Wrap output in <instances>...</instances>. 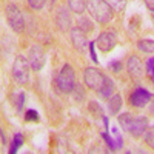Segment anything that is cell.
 I'll list each match as a JSON object with an SVG mask.
<instances>
[{
  "instance_id": "9a60e30c",
  "label": "cell",
  "mask_w": 154,
  "mask_h": 154,
  "mask_svg": "<svg viewBox=\"0 0 154 154\" xmlns=\"http://www.w3.org/2000/svg\"><path fill=\"white\" fill-rule=\"evenodd\" d=\"M102 139L106 142V145H108V148L111 149V151H116V149H120L122 148V137H114V139H111V136L106 133V131H103L102 133Z\"/></svg>"
},
{
  "instance_id": "4dcf8cb0",
  "label": "cell",
  "mask_w": 154,
  "mask_h": 154,
  "mask_svg": "<svg viewBox=\"0 0 154 154\" xmlns=\"http://www.w3.org/2000/svg\"><path fill=\"white\" fill-rule=\"evenodd\" d=\"M0 134H2V143L6 145V134H5V131L2 130V131H0Z\"/></svg>"
},
{
  "instance_id": "30bf717a",
  "label": "cell",
  "mask_w": 154,
  "mask_h": 154,
  "mask_svg": "<svg viewBox=\"0 0 154 154\" xmlns=\"http://www.w3.org/2000/svg\"><path fill=\"white\" fill-rule=\"evenodd\" d=\"M71 40H72V45L77 51H85L86 46H89L88 43V38H86V34L80 29V28H74L71 31Z\"/></svg>"
},
{
  "instance_id": "277c9868",
  "label": "cell",
  "mask_w": 154,
  "mask_h": 154,
  "mask_svg": "<svg viewBox=\"0 0 154 154\" xmlns=\"http://www.w3.org/2000/svg\"><path fill=\"white\" fill-rule=\"evenodd\" d=\"M5 12H6V22L9 25V28L17 34L22 32L23 28H25V19H23V14L19 9V6L14 5V3H9L6 6Z\"/></svg>"
},
{
  "instance_id": "5bb4252c",
  "label": "cell",
  "mask_w": 154,
  "mask_h": 154,
  "mask_svg": "<svg viewBox=\"0 0 154 154\" xmlns=\"http://www.w3.org/2000/svg\"><path fill=\"white\" fill-rule=\"evenodd\" d=\"M122 108V97L120 94H112L109 99H108V109H109V114L116 116Z\"/></svg>"
},
{
  "instance_id": "484cf974",
  "label": "cell",
  "mask_w": 154,
  "mask_h": 154,
  "mask_svg": "<svg viewBox=\"0 0 154 154\" xmlns=\"http://www.w3.org/2000/svg\"><path fill=\"white\" fill-rule=\"evenodd\" d=\"M79 28H80L83 32H85V31H93V29H94L93 26H89V22H88L86 19H80V20H79Z\"/></svg>"
},
{
  "instance_id": "d4e9b609",
  "label": "cell",
  "mask_w": 154,
  "mask_h": 154,
  "mask_svg": "<svg viewBox=\"0 0 154 154\" xmlns=\"http://www.w3.org/2000/svg\"><path fill=\"white\" fill-rule=\"evenodd\" d=\"M45 3H46V0H28V5H29L32 9H35V11L43 9Z\"/></svg>"
},
{
  "instance_id": "ba28073f",
  "label": "cell",
  "mask_w": 154,
  "mask_h": 154,
  "mask_svg": "<svg viewBox=\"0 0 154 154\" xmlns=\"http://www.w3.org/2000/svg\"><path fill=\"white\" fill-rule=\"evenodd\" d=\"M148 128V119L146 117H133L130 119V123H128V128H126V133H130L133 137H142L145 130Z\"/></svg>"
},
{
  "instance_id": "cb8c5ba5",
  "label": "cell",
  "mask_w": 154,
  "mask_h": 154,
  "mask_svg": "<svg viewBox=\"0 0 154 154\" xmlns=\"http://www.w3.org/2000/svg\"><path fill=\"white\" fill-rule=\"evenodd\" d=\"M38 112L35 109H28L26 114H25V120H28V122H38Z\"/></svg>"
},
{
  "instance_id": "5b68a950",
  "label": "cell",
  "mask_w": 154,
  "mask_h": 154,
  "mask_svg": "<svg viewBox=\"0 0 154 154\" xmlns=\"http://www.w3.org/2000/svg\"><path fill=\"white\" fill-rule=\"evenodd\" d=\"M105 79H106V75L100 69H97V68L89 66V68H86L83 71V82H85V85L89 89H94V91H99L100 86L103 85Z\"/></svg>"
},
{
  "instance_id": "ac0fdd59",
  "label": "cell",
  "mask_w": 154,
  "mask_h": 154,
  "mask_svg": "<svg viewBox=\"0 0 154 154\" xmlns=\"http://www.w3.org/2000/svg\"><path fill=\"white\" fill-rule=\"evenodd\" d=\"M137 48L143 53H154V40H148V38H143V40L137 42Z\"/></svg>"
},
{
  "instance_id": "44dd1931",
  "label": "cell",
  "mask_w": 154,
  "mask_h": 154,
  "mask_svg": "<svg viewBox=\"0 0 154 154\" xmlns=\"http://www.w3.org/2000/svg\"><path fill=\"white\" fill-rule=\"evenodd\" d=\"M71 94H72L75 102H83L85 100V91H83V88L80 85H75V88L71 91Z\"/></svg>"
},
{
  "instance_id": "4316f807",
  "label": "cell",
  "mask_w": 154,
  "mask_h": 154,
  "mask_svg": "<svg viewBox=\"0 0 154 154\" xmlns=\"http://www.w3.org/2000/svg\"><path fill=\"white\" fill-rule=\"evenodd\" d=\"M94 46H96V42H89V56H91V59H93L94 63H97L99 60H97V56H96V49H94Z\"/></svg>"
},
{
  "instance_id": "8992f818",
  "label": "cell",
  "mask_w": 154,
  "mask_h": 154,
  "mask_svg": "<svg viewBox=\"0 0 154 154\" xmlns=\"http://www.w3.org/2000/svg\"><path fill=\"white\" fill-rule=\"evenodd\" d=\"M28 60H29L31 68L34 71H40L46 63V54H45L43 48L38 46V45L31 46L29 51H28Z\"/></svg>"
},
{
  "instance_id": "83f0119b",
  "label": "cell",
  "mask_w": 154,
  "mask_h": 154,
  "mask_svg": "<svg viewBox=\"0 0 154 154\" xmlns=\"http://www.w3.org/2000/svg\"><path fill=\"white\" fill-rule=\"evenodd\" d=\"M145 5H146V8L148 9H154V0H145Z\"/></svg>"
},
{
  "instance_id": "7402d4cb",
  "label": "cell",
  "mask_w": 154,
  "mask_h": 154,
  "mask_svg": "<svg viewBox=\"0 0 154 154\" xmlns=\"http://www.w3.org/2000/svg\"><path fill=\"white\" fill-rule=\"evenodd\" d=\"M105 2L116 11H122L125 6H126V2L128 0H105Z\"/></svg>"
},
{
  "instance_id": "7a4b0ae2",
  "label": "cell",
  "mask_w": 154,
  "mask_h": 154,
  "mask_svg": "<svg viewBox=\"0 0 154 154\" xmlns=\"http://www.w3.org/2000/svg\"><path fill=\"white\" fill-rule=\"evenodd\" d=\"M57 88L62 93L71 94V91L75 88V72L71 65H63L59 75H57Z\"/></svg>"
},
{
  "instance_id": "f546056e",
  "label": "cell",
  "mask_w": 154,
  "mask_h": 154,
  "mask_svg": "<svg viewBox=\"0 0 154 154\" xmlns=\"http://www.w3.org/2000/svg\"><path fill=\"white\" fill-rule=\"evenodd\" d=\"M149 112L154 116V99L151 97V103H149Z\"/></svg>"
},
{
  "instance_id": "3957f363",
  "label": "cell",
  "mask_w": 154,
  "mask_h": 154,
  "mask_svg": "<svg viewBox=\"0 0 154 154\" xmlns=\"http://www.w3.org/2000/svg\"><path fill=\"white\" fill-rule=\"evenodd\" d=\"M29 68H31V63L26 57L23 56H17L14 63H12V77L14 80L25 85L29 82Z\"/></svg>"
},
{
  "instance_id": "9c48e42d",
  "label": "cell",
  "mask_w": 154,
  "mask_h": 154,
  "mask_svg": "<svg viewBox=\"0 0 154 154\" xmlns=\"http://www.w3.org/2000/svg\"><path fill=\"white\" fill-rule=\"evenodd\" d=\"M130 102L136 108H143L145 105H148V102H151V94L143 88H137L136 91H133Z\"/></svg>"
},
{
  "instance_id": "7c38bea8",
  "label": "cell",
  "mask_w": 154,
  "mask_h": 154,
  "mask_svg": "<svg viewBox=\"0 0 154 154\" xmlns=\"http://www.w3.org/2000/svg\"><path fill=\"white\" fill-rule=\"evenodd\" d=\"M56 23L59 25V28L60 29H66L69 28V23H71V19L68 16V12L65 8H60L59 12H57V16H56Z\"/></svg>"
},
{
  "instance_id": "603a6c76",
  "label": "cell",
  "mask_w": 154,
  "mask_h": 154,
  "mask_svg": "<svg viewBox=\"0 0 154 154\" xmlns=\"http://www.w3.org/2000/svg\"><path fill=\"white\" fill-rule=\"evenodd\" d=\"M145 69H146V75L154 82V57H151V59L146 60V66H145Z\"/></svg>"
},
{
  "instance_id": "2e32d148",
  "label": "cell",
  "mask_w": 154,
  "mask_h": 154,
  "mask_svg": "<svg viewBox=\"0 0 154 154\" xmlns=\"http://www.w3.org/2000/svg\"><path fill=\"white\" fill-rule=\"evenodd\" d=\"M102 97H105V99H109L111 96H112V93H114V82L109 79V77L106 75V79H105V82H103V85L100 86V89L97 91Z\"/></svg>"
},
{
  "instance_id": "ffe728a7",
  "label": "cell",
  "mask_w": 154,
  "mask_h": 154,
  "mask_svg": "<svg viewBox=\"0 0 154 154\" xmlns=\"http://www.w3.org/2000/svg\"><path fill=\"white\" fill-rule=\"evenodd\" d=\"M143 140H145V143L154 149V126H149L145 130L143 133Z\"/></svg>"
},
{
  "instance_id": "f1b7e54d",
  "label": "cell",
  "mask_w": 154,
  "mask_h": 154,
  "mask_svg": "<svg viewBox=\"0 0 154 154\" xmlns=\"http://www.w3.org/2000/svg\"><path fill=\"white\" fill-rule=\"evenodd\" d=\"M111 68H112L114 71H116V69H117V71H119V69L122 68V65H120V63L117 62V63H112V65H111Z\"/></svg>"
},
{
  "instance_id": "52a82bcc",
  "label": "cell",
  "mask_w": 154,
  "mask_h": 154,
  "mask_svg": "<svg viewBox=\"0 0 154 154\" xmlns=\"http://www.w3.org/2000/svg\"><path fill=\"white\" fill-rule=\"evenodd\" d=\"M116 43H117V34L112 32V31H105L102 32L97 40H96V45L99 46V49L102 51V53H109L111 49H114Z\"/></svg>"
},
{
  "instance_id": "4fadbf2b",
  "label": "cell",
  "mask_w": 154,
  "mask_h": 154,
  "mask_svg": "<svg viewBox=\"0 0 154 154\" xmlns=\"http://www.w3.org/2000/svg\"><path fill=\"white\" fill-rule=\"evenodd\" d=\"M11 100H12V103H14L16 109L22 111L23 105H25V100H26V94H25L23 89H16V91L12 93V96H11Z\"/></svg>"
},
{
  "instance_id": "8fae6325",
  "label": "cell",
  "mask_w": 154,
  "mask_h": 154,
  "mask_svg": "<svg viewBox=\"0 0 154 154\" xmlns=\"http://www.w3.org/2000/svg\"><path fill=\"white\" fill-rule=\"evenodd\" d=\"M126 68H128V72H130L133 77H140L143 72V66H142V62L137 56H131L126 62Z\"/></svg>"
},
{
  "instance_id": "6da1fadb",
  "label": "cell",
  "mask_w": 154,
  "mask_h": 154,
  "mask_svg": "<svg viewBox=\"0 0 154 154\" xmlns=\"http://www.w3.org/2000/svg\"><path fill=\"white\" fill-rule=\"evenodd\" d=\"M88 11L97 23L106 25L112 20V8L105 0H88Z\"/></svg>"
},
{
  "instance_id": "e0dca14e",
  "label": "cell",
  "mask_w": 154,
  "mask_h": 154,
  "mask_svg": "<svg viewBox=\"0 0 154 154\" xmlns=\"http://www.w3.org/2000/svg\"><path fill=\"white\" fill-rule=\"evenodd\" d=\"M68 6L75 14H83L88 6V0H68Z\"/></svg>"
},
{
  "instance_id": "d6986e66",
  "label": "cell",
  "mask_w": 154,
  "mask_h": 154,
  "mask_svg": "<svg viewBox=\"0 0 154 154\" xmlns=\"http://www.w3.org/2000/svg\"><path fill=\"white\" fill-rule=\"evenodd\" d=\"M23 145V136L20 133L14 134V137H12V143H11V149H9V154H16L17 149Z\"/></svg>"
},
{
  "instance_id": "1f68e13d",
  "label": "cell",
  "mask_w": 154,
  "mask_h": 154,
  "mask_svg": "<svg viewBox=\"0 0 154 154\" xmlns=\"http://www.w3.org/2000/svg\"><path fill=\"white\" fill-rule=\"evenodd\" d=\"M151 16H152V19H154V9H152V12H151Z\"/></svg>"
}]
</instances>
